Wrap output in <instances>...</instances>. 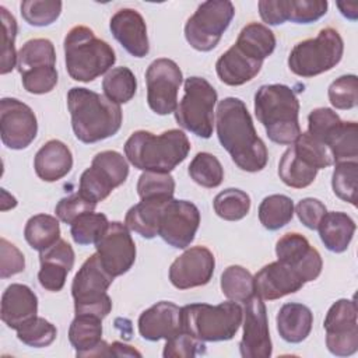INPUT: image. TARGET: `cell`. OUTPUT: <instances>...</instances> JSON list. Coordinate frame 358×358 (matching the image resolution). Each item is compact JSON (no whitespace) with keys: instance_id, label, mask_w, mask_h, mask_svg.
Listing matches in <instances>:
<instances>
[{"instance_id":"obj_1","label":"cell","mask_w":358,"mask_h":358,"mask_svg":"<svg viewBox=\"0 0 358 358\" xmlns=\"http://www.w3.org/2000/svg\"><path fill=\"white\" fill-rule=\"evenodd\" d=\"M215 130L221 145L239 169L259 172L266 168L267 147L257 136L252 116L242 99L228 96L218 102Z\"/></svg>"},{"instance_id":"obj_2","label":"cell","mask_w":358,"mask_h":358,"mask_svg":"<svg viewBox=\"0 0 358 358\" xmlns=\"http://www.w3.org/2000/svg\"><path fill=\"white\" fill-rule=\"evenodd\" d=\"M67 108L74 136L85 144L115 136L123 120L120 105L105 95L84 87H73L67 92Z\"/></svg>"},{"instance_id":"obj_3","label":"cell","mask_w":358,"mask_h":358,"mask_svg":"<svg viewBox=\"0 0 358 358\" xmlns=\"http://www.w3.org/2000/svg\"><path fill=\"white\" fill-rule=\"evenodd\" d=\"M190 151L187 136L179 129L161 134L137 130L124 143L127 161L140 171L169 173L182 164Z\"/></svg>"},{"instance_id":"obj_4","label":"cell","mask_w":358,"mask_h":358,"mask_svg":"<svg viewBox=\"0 0 358 358\" xmlns=\"http://www.w3.org/2000/svg\"><path fill=\"white\" fill-rule=\"evenodd\" d=\"M255 115L267 137L280 145L292 144L302 133L298 119L299 101L288 85H262L255 94Z\"/></svg>"},{"instance_id":"obj_5","label":"cell","mask_w":358,"mask_h":358,"mask_svg":"<svg viewBox=\"0 0 358 358\" xmlns=\"http://www.w3.org/2000/svg\"><path fill=\"white\" fill-rule=\"evenodd\" d=\"M63 46L67 73L76 81H94L116 62L113 48L85 25L73 27L66 34Z\"/></svg>"},{"instance_id":"obj_6","label":"cell","mask_w":358,"mask_h":358,"mask_svg":"<svg viewBox=\"0 0 358 358\" xmlns=\"http://www.w3.org/2000/svg\"><path fill=\"white\" fill-rule=\"evenodd\" d=\"M243 319L239 302L220 305L190 303L180 308V329L199 341H227L234 338Z\"/></svg>"},{"instance_id":"obj_7","label":"cell","mask_w":358,"mask_h":358,"mask_svg":"<svg viewBox=\"0 0 358 358\" xmlns=\"http://www.w3.org/2000/svg\"><path fill=\"white\" fill-rule=\"evenodd\" d=\"M344 53L340 32L331 27L323 28L315 38L298 42L288 56L289 70L299 77L310 78L336 67Z\"/></svg>"},{"instance_id":"obj_8","label":"cell","mask_w":358,"mask_h":358,"mask_svg":"<svg viewBox=\"0 0 358 358\" xmlns=\"http://www.w3.org/2000/svg\"><path fill=\"white\" fill-rule=\"evenodd\" d=\"M115 277L102 266L96 252L91 255L76 273L71 282V296L76 315L90 313L106 317L112 310V299L108 295Z\"/></svg>"},{"instance_id":"obj_9","label":"cell","mask_w":358,"mask_h":358,"mask_svg":"<svg viewBox=\"0 0 358 358\" xmlns=\"http://www.w3.org/2000/svg\"><path fill=\"white\" fill-rule=\"evenodd\" d=\"M218 95L215 88L203 77L185 80V94L175 109L178 124L201 138H210L214 130V106Z\"/></svg>"},{"instance_id":"obj_10","label":"cell","mask_w":358,"mask_h":358,"mask_svg":"<svg viewBox=\"0 0 358 358\" xmlns=\"http://www.w3.org/2000/svg\"><path fill=\"white\" fill-rule=\"evenodd\" d=\"M235 15L229 0H208L199 4L185 24L187 43L199 52L213 50Z\"/></svg>"},{"instance_id":"obj_11","label":"cell","mask_w":358,"mask_h":358,"mask_svg":"<svg viewBox=\"0 0 358 358\" xmlns=\"http://www.w3.org/2000/svg\"><path fill=\"white\" fill-rule=\"evenodd\" d=\"M129 176V164L126 158L113 150L98 152L80 176L78 193L91 201L105 200L113 189L126 182Z\"/></svg>"},{"instance_id":"obj_12","label":"cell","mask_w":358,"mask_h":358,"mask_svg":"<svg viewBox=\"0 0 358 358\" xmlns=\"http://www.w3.org/2000/svg\"><path fill=\"white\" fill-rule=\"evenodd\" d=\"M182 81V70L176 62L166 57L155 59L145 71L147 103L150 109L161 116L175 112Z\"/></svg>"},{"instance_id":"obj_13","label":"cell","mask_w":358,"mask_h":358,"mask_svg":"<svg viewBox=\"0 0 358 358\" xmlns=\"http://www.w3.org/2000/svg\"><path fill=\"white\" fill-rule=\"evenodd\" d=\"M358 310L354 299H338L327 310L323 327L326 347L336 357H350L358 351Z\"/></svg>"},{"instance_id":"obj_14","label":"cell","mask_w":358,"mask_h":358,"mask_svg":"<svg viewBox=\"0 0 358 358\" xmlns=\"http://www.w3.org/2000/svg\"><path fill=\"white\" fill-rule=\"evenodd\" d=\"M200 225V211L187 200L169 199L161 208L158 236L176 249H186L194 239Z\"/></svg>"},{"instance_id":"obj_15","label":"cell","mask_w":358,"mask_h":358,"mask_svg":"<svg viewBox=\"0 0 358 358\" xmlns=\"http://www.w3.org/2000/svg\"><path fill=\"white\" fill-rule=\"evenodd\" d=\"M38 134V120L34 110L15 98L0 101V136L10 150L27 148Z\"/></svg>"},{"instance_id":"obj_16","label":"cell","mask_w":358,"mask_h":358,"mask_svg":"<svg viewBox=\"0 0 358 358\" xmlns=\"http://www.w3.org/2000/svg\"><path fill=\"white\" fill-rule=\"evenodd\" d=\"M95 249L103 268L112 277L127 273L136 262V243L129 228L119 221L109 222Z\"/></svg>"},{"instance_id":"obj_17","label":"cell","mask_w":358,"mask_h":358,"mask_svg":"<svg viewBox=\"0 0 358 358\" xmlns=\"http://www.w3.org/2000/svg\"><path fill=\"white\" fill-rule=\"evenodd\" d=\"M243 334L239 343V352L243 358H268L273 352L266 305L253 294L243 302Z\"/></svg>"},{"instance_id":"obj_18","label":"cell","mask_w":358,"mask_h":358,"mask_svg":"<svg viewBox=\"0 0 358 358\" xmlns=\"http://www.w3.org/2000/svg\"><path fill=\"white\" fill-rule=\"evenodd\" d=\"M215 257L206 246H193L178 256L169 267V281L178 289L203 287L210 282Z\"/></svg>"},{"instance_id":"obj_19","label":"cell","mask_w":358,"mask_h":358,"mask_svg":"<svg viewBox=\"0 0 358 358\" xmlns=\"http://www.w3.org/2000/svg\"><path fill=\"white\" fill-rule=\"evenodd\" d=\"M275 256L278 262L291 266L305 284L316 280L322 273V256L302 234L288 232L282 235L275 243Z\"/></svg>"},{"instance_id":"obj_20","label":"cell","mask_w":358,"mask_h":358,"mask_svg":"<svg viewBox=\"0 0 358 358\" xmlns=\"http://www.w3.org/2000/svg\"><path fill=\"white\" fill-rule=\"evenodd\" d=\"M253 282L255 294L263 301L280 299L299 291L305 285V281L291 266L278 260L263 266L253 275Z\"/></svg>"},{"instance_id":"obj_21","label":"cell","mask_w":358,"mask_h":358,"mask_svg":"<svg viewBox=\"0 0 358 358\" xmlns=\"http://www.w3.org/2000/svg\"><path fill=\"white\" fill-rule=\"evenodd\" d=\"M109 28L113 38L134 57H145L150 52L147 25L143 15L134 8L117 10L110 21Z\"/></svg>"},{"instance_id":"obj_22","label":"cell","mask_w":358,"mask_h":358,"mask_svg":"<svg viewBox=\"0 0 358 358\" xmlns=\"http://www.w3.org/2000/svg\"><path fill=\"white\" fill-rule=\"evenodd\" d=\"M74 250L69 242L59 239L48 249L39 252L41 268L38 280L42 288L50 292H59L66 284V277L74 266Z\"/></svg>"},{"instance_id":"obj_23","label":"cell","mask_w":358,"mask_h":358,"mask_svg":"<svg viewBox=\"0 0 358 358\" xmlns=\"http://www.w3.org/2000/svg\"><path fill=\"white\" fill-rule=\"evenodd\" d=\"M138 333L144 340H169L180 329V308L169 301H161L138 316Z\"/></svg>"},{"instance_id":"obj_24","label":"cell","mask_w":358,"mask_h":358,"mask_svg":"<svg viewBox=\"0 0 358 358\" xmlns=\"http://www.w3.org/2000/svg\"><path fill=\"white\" fill-rule=\"evenodd\" d=\"M69 340L77 357H110L109 344L102 340V319L95 315H76L69 327Z\"/></svg>"},{"instance_id":"obj_25","label":"cell","mask_w":358,"mask_h":358,"mask_svg":"<svg viewBox=\"0 0 358 358\" xmlns=\"http://www.w3.org/2000/svg\"><path fill=\"white\" fill-rule=\"evenodd\" d=\"M38 313V296L25 284L14 282L1 295L0 316L7 327L17 330Z\"/></svg>"},{"instance_id":"obj_26","label":"cell","mask_w":358,"mask_h":358,"mask_svg":"<svg viewBox=\"0 0 358 358\" xmlns=\"http://www.w3.org/2000/svg\"><path fill=\"white\" fill-rule=\"evenodd\" d=\"M263 62L249 56L235 43L215 62L218 78L231 87L243 85L252 81L262 70Z\"/></svg>"},{"instance_id":"obj_27","label":"cell","mask_w":358,"mask_h":358,"mask_svg":"<svg viewBox=\"0 0 358 358\" xmlns=\"http://www.w3.org/2000/svg\"><path fill=\"white\" fill-rule=\"evenodd\" d=\"M35 173L45 182H56L64 178L73 168V154L60 140L46 141L35 154Z\"/></svg>"},{"instance_id":"obj_28","label":"cell","mask_w":358,"mask_h":358,"mask_svg":"<svg viewBox=\"0 0 358 358\" xmlns=\"http://www.w3.org/2000/svg\"><path fill=\"white\" fill-rule=\"evenodd\" d=\"M275 323L277 331L284 341L298 344L310 334L313 313L303 303L288 302L280 308Z\"/></svg>"},{"instance_id":"obj_29","label":"cell","mask_w":358,"mask_h":358,"mask_svg":"<svg viewBox=\"0 0 358 358\" xmlns=\"http://www.w3.org/2000/svg\"><path fill=\"white\" fill-rule=\"evenodd\" d=\"M355 228L354 220L343 211L326 213L317 225L320 241L333 253H343L348 249Z\"/></svg>"},{"instance_id":"obj_30","label":"cell","mask_w":358,"mask_h":358,"mask_svg":"<svg viewBox=\"0 0 358 358\" xmlns=\"http://www.w3.org/2000/svg\"><path fill=\"white\" fill-rule=\"evenodd\" d=\"M169 199H145L129 208L124 217V225L145 239L158 235L159 213Z\"/></svg>"},{"instance_id":"obj_31","label":"cell","mask_w":358,"mask_h":358,"mask_svg":"<svg viewBox=\"0 0 358 358\" xmlns=\"http://www.w3.org/2000/svg\"><path fill=\"white\" fill-rule=\"evenodd\" d=\"M235 45L249 56L263 62L274 52L275 36L268 27L260 22H250L241 29Z\"/></svg>"},{"instance_id":"obj_32","label":"cell","mask_w":358,"mask_h":358,"mask_svg":"<svg viewBox=\"0 0 358 358\" xmlns=\"http://www.w3.org/2000/svg\"><path fill=\"white\" fill-rule=\"evenodd\" d=\"M56 66V50L46 38H34L27 41L17 55L18 73H25L41 67Z\"/></svg>"},{"instance_id":"obj_33","label":"cell","mask_w":358,"mask_h":358,"mask_svg":"<svg viewBox=\"0 0 358 358\" xmlns=\"http://www.w3.org/2000/svg\"><path fill=\"white\" fill-rule=\"evenodd\" d=\"M317 169L301 159L292 145L288 147L278 162V176L289 187L303 189L313 183Z\"/></svg>"},{"instance_id":"obj_34","label":"cell","mask_w":358,"mask_h":358,"mask_svg":"<svg viewBox=\"0 0 358 358\" xmlns=\"http://www.w3.org/2000/svg\"><path fill=\"white\" fill-rule=\"evenodd\" d=\"M24 238L38 252L48 249L60 239L59 220L49 214L32 215L25 224Z\"/></svg>"},{"instance_id":"obj_35","label":"cell","mask_w":358,"mask_h":358,"mask_svg":"<svg viewBox=\"0 0 358 358\" xmlns=\"http://www.w3.org/2000/svg\"><path fill=\"white\" fill-rule=\"evenodd\" d=\"M294 210L295 206L291 197L285 194H270L259 206V221L266 229L277 231L292 220Z\"/></svg>"},{"instance_id":"obj_36","label":"cell","mask_w":358,"mask_h":358,"mask_svg":"<svg viewBox=\"0 0 358 358\" xmlns=\"http://www.w3.org/2000/svg\"><path fill=\"white\" fill-rule=\"evenodd\" d=\"M102 90L109 101L117 105L126 103L136 95V76L129 67H113L105 74L102 80Z\"/></svg>"},{"instance_id":"obj_37","label":"cell","mask_w":358,"mask_h":358,"mask_svg":"<svg viewBox=\"0 0 358 358\" xmlns=\"http://www.w3.org/2000/svg\"><path fill=\"white\" fill-rule=\"evenodd\" d=\"M221 291L229 301L245 302L255 294L253 275L242 266H228L221 274Z\"/></svg>"},{"instance_id":"obj_38","label":"cell","mask_w":358,"mask_h":358,"mask_svg":"<svg viewBox=\"0 0 358 358\" xmlns=\"http://www.w3.org/2000/svg\"><path fill=\"white\" fill-rule=\"evenodd\" d=\"M213 207L220 218L225 221H239L250 211V197L241 189L229 187L214 197Z\"/></svg>"},{"instance_id":"obj_39","label":"cell","mask_w":358,"mask_h":358,"mask_svg":"<svg viewBox=\"0 0 358 358\" xmlns=\"http://www.w3.org/2000/svg\"><path fill=\"white\" fill-rule=\"evenodd\" d=\"M189 175L197 185L213 189L222 183L224 168L218 158L210 152H197L189 164Z\"/></svg>"},{"instance_id":"obj_40","label":"cell","mask_w":358,"mask_h":358,"mask_svg":"<svg viewBox=\"0 0 358 358\" xmlns=\"http://www.w3.org/2000/svg\"><path fill=\"white\" fill-rule=\"evenodd\" d=\"M109 225L108 217L102 213H85L70 224V235L77 245H95Z\"/></svg>"},{"instance_id":"obj_41","label":"cell","mask_w":358,"mask_h":358,"mask_svg":"<svg viewBox=\"0 0 358 358\" xmlns=\"http://www.w3.org/2000/svg\"><path fill=\"white\" fill-rule=\"evenodd\" d=\"M341 126L343 120L330 108H316L308 115V133L327 148Z\"/></svg>"},{"instance_id":"obj_42","label":"cell","mask_w":358,"mask_h":358,"mask_svg":"<svg viewBox=\"0 0 358 358\" xmlns=\"http://www.w3.org/2000/svg\"><path fill=\"white\" fill-rule=\"evenodd\" d=\"M15 331L20 341L35 348L49 347L57 336L56 326L38 315L22 323Z\"/></svg>"},{"instance_id":"obj_43","label":"cell","mask_w":358,"mask_h":358,"mask_svg":"<svg viewBox=\"0 0 358 358\" xmlns=\"http://www.w3.org/2000/svg\"><path fill=\"white\" fill-rule=\"evenodd\" d=\"M357 182L358 161L334 164V171L331 175V187L338 199L352 206H357Z\"/></svg>"},{"instance_id":"obj_44","label":"cell","mask_w":358,"mask_h":358,"mask_svg":"<svg viewBox=\"0 0 358 358\" xmlns=\"http://www.w3.org/2000/svg\"><path fill=\"white\" fill-rule=\"evenodd\" d=\"M357 136H358L357 122H343L341 129L329 144V150L334 164L358 161Z\"/></svg>"},{"instance_id":"obj_45","label":"cell","mask_w":358,"mask_h":358,"mask_svg":"<svg viewBox=\"0 0 358 358\" xmlns=\"http://www.w3.org/2000/svg\"><path fill=\"white\" fill-rule=\"evenodd\" d=\"M62 1L56 0H24L20 4L21 17L32 27H48L62 13Z\"/></svg>"},{"instance_id":"obj_46","label":"cell","mask_w":358,"mask_h":358,"mask_svg":"<svg viewBox=\"0 0 358 358\" xmlns=\"http://www.w3.org/2000/svg\"><path fill=\"white\" fill-rule=\"evenodd\" d=\"M292 144L295 154L317 171L334 165L330 150L323 143L313 138L308 131L301 133Z\"/></svg>"},{"instance_id":"obj_47","label":"cell","mask_w":358,"mask_h":358,"mask_svg":"<svg viewBox=\"0 0 358 358\" xmlns=\"http://www.w3.org/2000/svg\"><path fill=\"white\" fill-rule=\"evenodd\" d=\"M175 193V180L171 173L143 172L137 180V194L140 200L145 199H172Z\"/></svg>"},{"instance_id":"obj_48","label":"cell","mask_w":358,"mask_h":358,"mask_svg":"<svg viewBox=\"0 0 358 358\" xmlns=\"http://www.w3.org/2000/svg\"><path fill=\"white\" fill-rule=\"evenodd\" d=\"M0 20H1V67L0 73L7 74L17 67L15 53V36H17V21L14 15L4 7L0 6Z\"/></svg>"},{"instance_id":"obj_49","label":"cell","mask_w":358,"mask_h":358,"mask_svg":"<svg viewBox=\"0 0 358 358\" xmlns=\"http://www.w3.org/2000/svg\"><path fill=\"white\" fill-rule=\"evenodd\" d=\"M329 101L336 109H352L358 103V78L355 74H345L334 80L327 90Z\"/></svg>"},{"instance_id":"obj_50","label":"cell","mask_w":358,"mask_h":358,"mask_svg":"<svg viewBox=\"0 0 358 358\" xmlns=\"http://www.w3.org/2000/svg\"><path fill=\"white\" fill-rule=\"evenodd\" d=\"M287 21L310 24L327 13L326 0H287Z\"/></svg>"},{"instance_id":"obj_51","label":"cell","mask_w":358,"mask_h":358,"mask_svg":"<svg viewBox=\"0 0 358 358\" xmlns=\"http://www.w3.org/2000/svg\"><path fill=\"white\" fill-rule=\"evenodd\" d=\"M22 87L27 92L42 95L50 92L57 84V70L56 67H41L25 73H21Z\"/></svg>"},{"instance_id":"obj_52","label":"cell","mask_w":358,"mask_h":358,"mask_svg":"<svg viewBox=\"0 0 358 358\" xmlns=\"http://www.w3.org/2000/svg\"><path fill=\"white\" fill-rule=\"evenodd\" d=\"M206 352L203 341L196 340L185 331L178 333L172 338L166 340L162 357L164 358H192Z\"/></svg>"},{"instance_id":"obj_53","label":"cell","mask_w":358,"mask_h":358,"mask_svg":"<svg viewBox=\"0 0 358 358\" xmlns=\"http://www.w3.org/2000/svg\"><path fill=\"white\" fill-rule=\"evenodd\" d=\"M96 207L95 201L88 200L81 193H73L70 196H66L59 200L56 204L55 213L57 218L66 224H71L77 217L94 211Z\"/></svg>"},{"instance_id":"obj_54","label":"cell","mask_w":358,"mask_h":358,"mask_svg":"<svg viewBox=\"0 0 358 358\" xmlns=\"http://www.w3.org/2000/svg\"><path fill=\"white\" fill-rule=\"evenodd\" d=\"M25 268V257L22 252L8 242L6 238L0 239V277L8 278Z\"/></svg>"},{"instance_id":"obj_55","label":"cell","mask_w":358,"mask_h":358,"mask_svg":"<svg viewBox=\"0 0 358 358\" xmlns=\"http://www.w3.org/2000/svg\"><path fill=\"white\" fill-rule=\"evenodd\" d=\"M299 221L309 229H317V225L323 215L327 213L326 206L315 197H305L298 201L294 210Z\"/></svg>"},{"instance_id":"obj_56","label":"cell","mask_w":358,"mask_h":358,"mask_svg":"<svg viewBox=\"0 0 358 358\" xmlns=\"http://www.w3.org/2000/svg\"><path fill=\"white\" fill-rule=\"evenodd\" d=\"M287 0H260L259 14L268 25H281L287 21Z\"/></svg>"},{"instance_id":"obj_57","label":"cell","mask_w":358,"mask_h":358,"mask_svg":"<svg viewBox=\"0 0 358 358\" xmlns=\"http://www.w3.org/2000/svg\"><path fill=\"white\" fill-rule=\"evenodd\" d=\"M109 355L112 357H141V352H138L131 345H127L120 341H113L109 344Z\"/></svg>"},{"instance_id":"obj_58","label":"cell","mask_w":358,"mask_h":358,"mask_svg":"<svg viewBox=\"0 0 358 358\" xmlns=\"http://www.w3.org/2000/svg\"><path fill=\"white\" fill-rule=\"evenodd\" d=\"M337 7L340 13L351 21H355L358 17V3H347V1H337Z\"/></svg>"},{"instance_id":"obj_59","label":"cell","mask_w":358,"mask_h":358,"mask_svg":"<svg viewBox=\"0 0 358 358\" xmlns=\"http://www.w3.org/2000/svg\"><path fill=\"white\" fill-rule=\"evenodd\" d=\"M17 206V200L14 196L8 194L6 189H1V210L6 211L8 208H14Z\"/></svg>"}]
</instances>
